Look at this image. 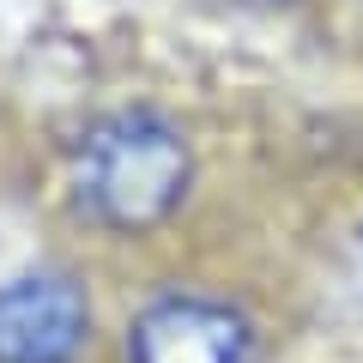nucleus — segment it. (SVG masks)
Masks as SVG:
<instances>
[{"label": "nucleus", "mask_w": 363, "mask_h": 363, "mask_svg": "<svg viewBox=\"0 0 363 363\" xmlns=\"http://www.w3.org/2000/svg\"><path fill=\"white\" fill-rule=\"evenodd\" d=\"M188 182H194L188 133L152 104H128V109L97 116L73 140V164H67V188H73L79 218L121 230V236L164 224L188 200Z\"/></svg>", "instance_id": "1"}, {"label": "nucleus", "mask_w": 363, "mask_h": 363, "mask_svg": "<svg viewBox=\"0 0 363 363\" xmlns=\"http://www.w3.org/2000/svg\"><path fill=\"white\" fill-rule=\"evenodd\" d=\"M91 339V303L67 272L0 285V363H73Z\"/></svg>", "instance_id": "2"}, {"label": "nucleus", "mask_w": 363, "mask_h": 363, "mask_svg": "<svg viewBox=\"0 0 363 363\" xmlns=\"http://www.w3.org/2000/svg\"><path fill=\"white\" fill-rule=\"evenodd\" d=\"M248 321L212 297H157L128 333V363H242Z\"/></svg>", "instance_id": "3"}, {"label": "nucleus", "mask_w": 363, "mask_h": 363, "mask_svg": "<svg viewBox=\"0 0 363 363\" xmlns=\"http://www.w3.org/2000/svg\"><path fill=\"white\" fill-rule=\"evenodd\" d=\"M236 6H285V0H236Z\"/></svg>", "instance_id": "4"}]
</instances>
